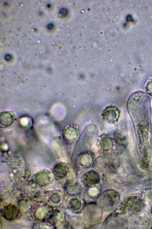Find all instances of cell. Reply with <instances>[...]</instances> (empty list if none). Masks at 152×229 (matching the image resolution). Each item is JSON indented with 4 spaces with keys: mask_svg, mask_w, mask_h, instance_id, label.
I'll return each mask as SVG.
<instances>
[{
    "mask_svg": "<svg viewBox=\"0 0 152 229\" xmlns=\"http://www.w3.org/2000/svg\"><path fill=\"white\" fill-rule=\"evenodd\" d=\"M0 120L1 125L5 127H7L13 123L14 117L11 112H5L1 113Z\"/></svg>",
    "mask_w": 152,
    "mask_h": 229,
    "instance_id": "1",
    "label": "cell"
},
{
    "mask_svg": "<svg viewBox=\"0 0 152 229\" xmlns=\"http://www.w3.org/2000/svg\"><path fill=\"white\" fill-rule=\"evenodd\" d=\"M84 183L87 185L95 184L99 179V176L96 173L92 172L87 174L84 177Z\"/></svg>",
    "mask_w": 152,
    "mask_h": 229,
    "instance_id": "2",
    "label": "cell"
},
{
    "mask_svg": "<svg viewBox=\"0 0 152 229\" xmlns=\"http://www.w3.org/2000/svg\"><path fill=\"white\" fill-rule=\"evenodd\" d=\"M54 174L58 177H63L66 174V170L64 166L61 165H57L53 169Z\"/></svg>",
    "mask_w": 152,
    "mask_h": 229,
    "instance_id": "3",
    "label": "cell"
},
{
    "mask_svg": "<svg viewBox=\"0 0 152 229\" xmlns=\"http://www.w3.org/2000/svg\"><path fill=\"white\" fill-rule=\"evenodd\" d=\"M74 202L72 204V207H73L75 209L76 208V209L79 208L80 207V204L79 201L75 199L73 201Z\"/></svg>",
    "mask_w": 152,
    "mask_h": 229,
    "instance_id": "4",
    "label": "cell"
},
{
    "mask_svg": "<svg viewBox=\"0 0 152 229\" xmlns=\"http://www.w3.org/2000/svg\"><path fill=\"white\" fill-rule=\"evenodd\" d=\"M146 89L148 92L152 95V81L148 83Z\"/></svg>",
    "mask_w": 152,
    "mask_h": 229,
    "instance_id": "5",
    "label": "cell"
}]
</instances>
